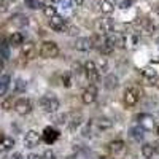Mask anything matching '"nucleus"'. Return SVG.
Instances as JSON below:
<instances>
[{"label": "nucleus", "instance_id": "obj_1", "mask_svg": "<svg viewBox=\"0 0 159 159\" xmlns=\"http://www.w3.org/2000/svg\"><path fill=\"white\" fill-rule=\"evenodd\" d=\"M38 105H40V108L46 113H56L61 107V102L54 96H43L38 100Z\"/></svg>", "mask_w": 159, "mask_h": 159}, {"label": "nucleus", "instance_id": "obj_2", "mask_svg": "<svg viewBox=\"0 0 159 159\" xmlns=\"http://www.w3.org/2000/svg\"><path fill=\"white\" fill-rule=\"evenodd\" d=\"M59 54V46L56 42H43L40 46V56L43 59H54Z\"/></svg>", "mask_w": 159, "mask_h": 159}, {"label": "nucleus", "instance_id": "obj_3", "mask_svg": "<svg viewBox=\"0 0 159 159\" xmlns=\"http://www.w3.org/2000/svg\"><path fill=\"white\" fill-rule=\"evenodd\" d=\"M84 69H86V78L89 80L91 83H99L100 81V70H99L96 62L88 61L84 64Z\"/></svg>", "mask_w": 159, "mask_h": 159}, {"label": "nucleus", "instance_id": "obj_4", "mask_svg": "<svg viewBox=\"0 0 159 159\" xmlns=\"http://www.w3.org/2000/svg\"><path fill=\"white\" fill-rule=\"evenodd\" d=\"M140 100V91L137 88H127L124 91V103L126 107H135Z\"/></svg>", "mask_w": 159, "mask_h": 159}, {"label": "nucleus", "instance_id": "obj_5", "mask_svg": "<svg viewBox=\"0 0 159 159\" xmlns=\"http://www.w3.org/2000/svg\"><path fill=\"white\" fill-rule=\"evenodd\" d=\"M135 121L142 127H145V130H154V127H156V121H154V118L150 113H140V115H137Z\"/></svg>", "mask_w": 159, "mask_h": 159}, {"label": "nucleus", "instance_id": "obj_6", "mask_svg": "<svg viewBox=\"0 0 159 159\" xmlns=\"http://www.w3.org/2000/svg\"><path fill=\"white\" fill-rule=\"evenodd\" d=\"M15 111L21 116H25V115H29L32 111V103L29 99H25V97H21L18 100H15Z\"/></svg>", "mask_w": 159, "mask_h": 159}, {"label": "nucleus", "instance_id": "obj_7", "mask_svg": "<svg viewBox=\"0 0 159 159\" xmlns=\"http://www.w3.org/2000/svg\"><path fill=\"white\" fill-rule=\"evenodd\" d=\"M113 27H115V22L111 18H102L97 21V32L99 34H105L108 35L113 32Z\"/></svg>", "mask_w": 159, "mask_h": 159}, {"label": "nucleus", "instance_id": "obj_8", "mask_svg": "<svg viewBox=\"0 0 159 159\" xmlns=\"http://www.w3.org/2000/svg\"><path fill=\"white\" fill-rule=\"evenodd\" d=\"M96 99H97V88H96L94 83H91V84L84 89L83 96H81V100H83V103L91 105L92 102H96Z\"/></svg>", "mask_w": 159, "mask_h": 159}, {"label": "nucleus", "instance_id": "obj_9", "mask_svg": "<svg viewBox=\"0 0 159 159\" xmlns=\"http://www.w3.org/2000/svg\"><path fill=\"white\" fill-rule=\"evenodd\" d=\"M40 142H42V135H40L37 130H29L27 134H25V137H24L25 148H35Z\"/></svg>", "mask_w": 159, "mask_h": 159}, {"label": "nucleus", "instance_id": "obj_10", "mask_svg": "<svg viewBox=\"0 0 159 159\" xmlns=\"http://www.w3.org/2000/svg\"><path fill=\"white\" fill-rule=\"evenodd\" d=\"M57 139H59V130H57V129L51 127V126L45 127L43 134H42V140H43V142H46L48 145H52Z\"/></svg>", "mask_w": 159, "mask_h": 159}, {"label": "nucleus", "instance_id": "obj_11", "mask_svg": "<svg viewBox=\"0 0 159 159\" xmlns=\"http://www.w3.org/2000/svg\"><path fill=\"white\" fill-rule=\"evenodd\" d=\"M49 27L54 30V32H64L65 29H67V22H65V19L59 15L49 18Z\"/></svg>", "mask_w": 159, "mask_h": 159}, {"label": "nucleus", "instance_id": "obj_12", "mask_svg": "<svg viewBox=\"0 0 159 159\" xmlns=\"http://www.w3.org/2000/svg\"><path fill=\"white\" fill-rule=\"evenodd\" d=\"M83 123V115L80 111H73L72 116H69V121H67V126H69V130L70 132H75L76 129H80Z\"/></svg>", "mask_w": 159, "mask_h": 159}, {"label": "nucleus", "instance_id": "obj_13", "mask_svg": "<svg viewBox=\"0 0 159 159\" xmlns=\"http://www.w3.org/2000/svg\"><path fill=\"white\" fill-rule=\"evenodd\" d=\"M107 43L111 45L113 48H124L126 46V38L123 34H108L107 35Z\"/></svg>", "mask_w": 159, "mask_h": 159}, {"label": "nucleus", "instance_id": "obj_14", "mask_svg": "<svg viewBox=\"0 0 159 159\" xmlns=\"http://www.w3.org/2000/svg\"><path fill=\"white\" fill-rule=\"evenodd\" d=\"M35 54H37V49H35V45L32 42L22 43V46H21V56L24 59H34Z\"/></svg>", "mask_w": 159, "mask_h": 159}, {"label": "nucleus", "instance_id": "obj_15", "mask_svg": "<svg viewBox=\"0 0 159 159\" xmlns=\"http://www.w3.org/2000/svg\"><path fill=\"white\" fill-rule=\"evenodd\" d=\"M145 127H142L140 124L139 126H134V127H130L129 129V137L134 140V142H143V139H145Z\"/></svg>", "mask_w": 159, "mask_h": 159}, {"label": "nucleus", "instance_id": "obj_16", "mask_svg": "<svg viewBox=\"0 0 159 159\" xmlns=\"http://www.w3.org/2000/svg\"><path fill=\"white\" fill-rule=\"evenodd\" d=\"M142 76H143V80H145L148 84H156V81H157V72H156L153 67L143 69V70H142Z\"/></svg>", "mask_w": 159, "mask_h": 159}, {"label": "nucleus", "instance_id": "obj_17", "mask_svg": "<svg viewBox=\"0 0 159 159\" xmlns=\"http://www.w3.org/2000/svg\"><path fill=\"white\" fill-rule=\"evenodd\" d=\"M91 48H94V46H92V40H91V38H88V37H80V38H76L75 49H78V51H89Z\"/></svg>", "mask_w": 159, "mask_h": 159}, {"label": "nucleus", "instance_id": "obj_18", "mask_svg": "<svg viewBox=\"0 0 159 159\" xmlns=\"http://www.w3.org/2000/svg\"><path fill=\"white\" fill-rule=\"evenodd\" d=\"M124 150H126V145H124L123 140H113V142L108 143V151H110L113 156L121 154Z\"/></svg>", "mask_w": 159, "mask_h": 159}, {"label": "nucleus", "instance_id": "obj_19", "mask_svg": "<svg viewBox=\"0 0 159 159\" xmlns=\"http://www.w3.org/2000/svg\"><path fill=\"white\" fill-rule=\"evenodd\" d=\"M103 86H105V89H108V91L116 89L118 88V76L113 75V73L107 75V76H105V80H103Z\"/></svg>", "mask_w": 159, "mask_h": 159}, {"label": "nucleus", "instance_id": "obj_20", "mask_svg": "<svg viewBox=\"0 0 159 159\" xmlns=\"http://www.w3.org/2000/svg\"><path fill=\"white\" fill-rule=\"evenodd\" d=\"M72 75H73L76 80H80L83 75H86V69H84V65H81L80 62H75V64L72 65Z\"/></svg>", "mask_w": 159, "mask_h": 159}, {"label": "nucleus", "instance_id": "obj_21", "mask_svg": "<svg viewBox=\"0 0 159 159\" xmlns=\"http://www.w3.org/2000/svg\"><path fill=\"white\" fill-rule=\"evenodd\" d=\"M10 81H11L10 75H2V76H0V96L7 94V91L10 88Z\"/></svg>", "mask_w": 159, "mask_h": 159}, {"label": "nucleus", "instance_id": "obj_22", "mask_svg": "<svg viewBox=\"0 0 159 159\" xmlns=\"http://www.w3.org/2000/svg\"><path fill=\"white\" fill-rule=\"evenodd\" d=\"M8 42H10L11 46H22V43H24V37H22L21 32H15V34H11V37H10Z\"/></svg>", "mask_w": 159, "mask_h": 159}, {"label": "nucleus", "instance_id": "obj_23", "mask_svg": "<svg viewBox=\"0 0 159 159\" xmlns=\"http://www.w3.org/2000/svg\"><path fill=\"white\" fill-rule=\"evenodd\" d=\"M154 145L153 143H143V147H142V154L143 157H147V159H151L154 156Z\"/></svg>", "mask_w": 159, "mask_h": 159}, {"label": "nucleus", "instance_id": "obj_24", "mask_svg": "<svg viewBox=\"0 0 159 159\" xmlns=\"http://www.w3.org/2000/svg\"><path fill=\"white\" fill-rule=\"evenodd\" d=\"M13 147H15V140H13L11 137H7L3 135L2 139H0V150H11Z\"/></svg>", "mask_w": 159, "mask_h": 159}, {"label": "nucleus", "instance_id": "obj_25", "mask_svg": "<svg viewBox=\"0 0 159 159\" xmlns=\"http://www.w3.org/2000/svg\"><path fill=\"white\" fill-rule=\"evenodd\" d=\"M10 46H11L10 42H7L5 38L0 42V56L3 59H10Z\"/></svg>", "mask_w": 159, "mask_h": 159}, {"label": "nucleus", "instance_id": "obj_26", "mask_svg": "<svg viewBox=\"0 0 159 159\" xmlns=\"http://www.w3.org/2000/svg\"><path fill=\"white\" fill-rule=\"evenodd\" d=\"M96 126H97L100 130H107V129H110V127L113 126V123L110 121L108 118H99L97 121H96Z\"/></svg>", "mask_w": 159, "mask_h": 159}, {"label": "nucleus", "instance_id": "obj_27", "mask_svg": "<svg viewBox=\"0 0 159 159\" xmlns=\"http://www.w3.org/2000/svg\"><path fill=\"white\" fill-rule=\"evenodd\" d=\"M100 10H102V13H105V15H111L115 7H113L111 2H108V0H103V2L100 3Z\"/></svg>", "mask_w": 159, "mask_h": 159}, {"label": "nucleus", "instance_id": "obj_28", "mask_svg": "<svg viewBox=\"0 0 159 159\" xmlns=\"http://www.w3.org/2000/svg\"><path fill=\"white\" fill-rule=\"evenodd\" d=\"M24 2H25V5H27L29 8H32V10H40V8L45 7L42 0H24Z\"/></svg>", "mask_w": 159, "mask_h": 159}, {"label": "nucleus", "instance_id": "obj_29", "mask_svg": "<svg viewBox=\"0 0 159 159\" xmlns=\"http://www.w3.org/2000/svg\"><path fill=\"white\" fill-rule=\"evenodd\" d=\"M43 13H45V16H48V18H52V16L57 15V13H56V7H52V5H45L43 7Z\"/></svg>", "mask_w": 159, "mask_h": 159}, {"label": "nucleus", "instance_id": "obj_30", "mask_svg": "<svg viewBox=\"0 0 159 159\" xmlns=\"http://www.w3.org/2000/svg\"><path fill=\"white\" fill-rule=\"evenodd\" d=\"M25 88H27V83H25L22 78L16 80V84H15V92H24V91H25Z\"/></svg>", "mask_w": 159, "mask_h": 159}, {"label": "nucleus", "instance_id": "obj_31", "mask_svg": "<svg viewBox=\"0 0 159 159\" xmlns=\"http://www.w3.org/2000/svg\"><path fill=\"white\" fill-rule=\"evenodd\" d=\"M62 84L65 88H70L72 86V72H65L62 75Z\"/></svg>", "mask_w": 159, "mask_h": 159}, {"label": "nucleus", "instance_id": "obj_32", "mask_svg": "<svg viewBox=\"0 0 159 159\" xmlns=\"http://www.w3.org/2000/svg\"><path fill=\"white\" fill-rule=\"evenodd\" d=\"M2 108H3V110H11V108H15V102H13V97H7V99L2 102Z\"/></svg>", "mask_w": 159, "mask_h": 159}, {"label": "nucleus", "instance_id": "obj_33", "mask_svg": "<svg viewBox=\"0 0 159 159\" xmlns=\"http://www.w3.org/2000/svg\"><path fill=\"white\" fill-rule=\"evenodd\" d=\"M13 22H15V24H18V25H25V24H27V18H24V16L18 15V16H15V18H13Z\"/></svg>", "mask_w": 159, "mask_h": 159}, {"label": "nucleus", "instance_id": "obj_34", "mask_svg": "<svg viewBox=\"0 0 159 159\" xmlns=\"http://www.w3.org/2000/svg\"><path fill=\"white\" fill-rule=\"evenodd\" d=\"M67 121H69V116L65 115V113H62V115H59V116L54 118V123L56 124H64V123H67Z\"/></svg>", "mask_w": 159, "mask_h": 159}, {"label": "nucleus", "instance_id": "obj_35", "mask_svg": "<svg viewBox=\"0 0 159 159\" xmlns=\"http://www.w3.org/2000/svg\"><path fill=\"white\" fill-rule=\"evenodd\" d=\"M43 159H56L54 151H52V150H46V151L43 153Z\"/></svg>", "mask_w": 159, "mask_h": 159}, {"label": "nucleus", "instance_id": "obj_36", "mask_svg": "<svg viewBox=\"0 0 159 159\" xmlns=\"http://www.w3.org/2000/svg\"><path fill=\"white\" fill-rule=\"evenodd\" d=\"M65 30H67L69 35H76V34H78V29L73 27V25H69V24H67V29H65Z\"/></svg>", "mask_w": 159, "mask_h": 159}, {"label": "nucleus", "instance_id": "obj_37", "mask_svg": "<svg viewBox=\"0 0 159 159\" xmlns=\"http://www.w3.org/2000/svg\"><path fill=\"white\" fill-rule=\"evenodd\" d=\"M132 5V0H123L121 2V8H129Z\"/></svg>", "mask_w": 159, "mask_h": 159}, {"label": "nucleus", "instance_id": "obj_38", "mask_svg": "<svg viewBox=\"0 0 159 159\" xmlns=\"http://www.w3.org/2000/svg\"><path fill=\"white\" fill-rule=\"evenodd\" d=\"M10 159H24V157H22V154H21V153H15Z\"/></svg>", "mask_w": 159, "mask_h": 159}, {"label": "nucleus", "instance_id": "obj_39", "mask_svg": "<svg viewBox=\"0 0 159 159\" xmlns=\"http://www.w3.org/2000/svg\"><path fill=\"white\" fill-rule=\"evenodd\" d=\"M0 10H7V2L5 0H0Z\"/></svg>", "mask_w": 159, "mask_h": 159}, {"label": "nucleus", "instance_id": "obj_40", "mask_svg": "<svg viewBox=\"0 0 159 159\" xmlns=\"http://www.w3.org/2000/svg\"><path fill=\"white\" fill-rule=\"evenodd\" d=\"M27 159H43V156H38V154H30Z\"/></svg>", "mask_w": 159, "mask_h": 159}, {"label": "nucleus", "instance_id": "obj_41", "mask_svg": "<svg viewBox=\"0 0 159 159\" xmlns=\"http://www.w3.org/2000/svg\"><path fill=\"white\" fill-rule=\"evenodd\" d=\"M83 2H84V0H73V3L78 5V7H80V5H83Z\"/></svg>", "mask_w": 159, "mask_h": 159}, {"label": "nucleus", "instance_id": "obj_42", "mask_svg": "<svg viewBox=\"0 0 159 159\" xmlns=\"http://www.w3.org/2000/svg\"><path fill=\"white\" fill-rule=\"evenodd\" d=\"M2 67H3V64H2V61H0V70H2Z\"/></svg>", "mask_w": 159, "mask_h": 159}, {"label": "nucleus", "instance_id": "obj_43", "mask_svg": "<svg viewBox=\"0 0 159 159\" xmlns=\"http://www.w3.org/2000/svg\"><path fill=\"white\" fill-rule=\"evenodd\" d=\"M156 13H157V15H159V7H157V8H156Z\"/></svg>", "mask_w": 159, "mask_h": 159}, {"label": "nucleus", "instance_id": "obj_44", "mask_svg": "<svg viewBox=\"0 0 159 159\" xmlns=\"http://www.w3.org/2000/svg\"><path fill=\"white\" fill-rule=\"evenodd\" d=\"M10 2H16V0H10Z\"/></svg>", "mask_w": 159, "mask_h": 159}, {"label": "nucleus", "instance_id": "obj_45", "mask_svg": "<svg viewBox=\"0 0 159 159\" xmlns=\"http://www.w3.org/2000/svg\"><path fill=\"white\" fill-rule=\"evenodd\" d=\"M107 159H111V157H107Z\"/></svg>", "mask_w": 159, "mask_h": 159}, {"label": "nucleus", "instance_id": "obj_46", "mask_svg": "<svg viewBox=\"0 0 159 159\" xmlns=\"http://www.w3.org/2000/svg\"><path fill=\"white\" fill-rule=\"evenodd\" d=\"M145 159H147V157H145Z\"/></svg>", "mask_w": 159, "mask_h": 159}]
</instances>
